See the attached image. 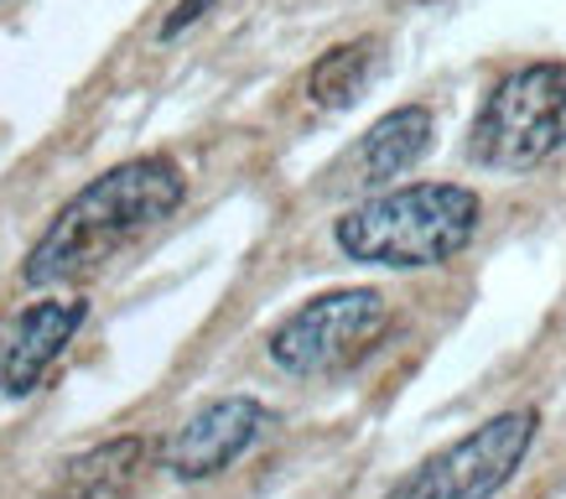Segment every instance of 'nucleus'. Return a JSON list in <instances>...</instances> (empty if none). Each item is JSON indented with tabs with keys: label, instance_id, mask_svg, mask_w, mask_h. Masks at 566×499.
Returning <instances> with one entry per match:
<instances>
[{
	"label": "nucleus",
	"instance_id": "423d86ee",
	"mask_svg": "<svg viewBox=\"0 0 566 499\" xmlns=\"http://www.w3.org/2000/svg\"><path fill=\"white\" fill-rule=\"evenodd\" d=\"M271 412L255 396H223L203 412H192L182 427L161 443V468L172 479L203 484L213 474H223L229 464H240L244 453L255 448V437L265 432Z\"/></svg>",
	"mask_w": 566,
	"mask_h": 499
},
{
	"label": "nucleus",
	"instance_id": "f257e3e1",
	"mask_svg": "<svg viewBox=\"0 0 566 499\" xmlns=\"http://www.w3.org/2000/svg\"><path fill=\"white\" fill-rule=\"evenodd\" d=\"M182 198H188V177L172 156H136V162L109 167L52 214V225L36 235V245L21 260V281L36 292L84 281L99 266H109L125 245L167 225L182 208Z\"/></svg>",
	"mask_w": 566,
	"mask_h": 499
},
{
	"label": "nucleus",
	"instance_id": "1a4fd4ad",
	"mask_svg": "<svg viewBox=\"0 0 566 499\" xmlns=\"http://www.w3.org/2000/svg\"><path fill=\"white\" fill-rule=\"evenodd\" d=\"M146 468V437H109L99 448L69 458L52 499H125Z\"/></svg>",
	"mask_w": 566,
	"mask_h": 499
},
{
	"label": "nucleus",
	"instance_id": "6e6552de",
	"mask_svg": "<svg viewBox=\"0 0 566 499\" xmlns=\"http://www.w3.org/2000/svg\"><path fill=\"white\" fill-rule=\"evenodd\" d=\"M431 141H437V121H431L427 104H400V110L379 115L364 131L344 167L359 188H390L395 177L411 173L416 162L431 152Z\"/></svg>",
	"mask_w": 566,
	"mask_h": 499
},
{
	"label": "nucleus",
	"instance_id": "39448f33",
	"mask_svg": "<svg viewBox=\"0 0 566 499\" xmlns=\"http://www.w3.org/2000/svg\"><path fill=\"white\" fill-rule=\"evenodd\" d=\"M535 432H541V416L531 406L499 412L468 437L406 468L379 499H494L520 474V464L531 458Z\"/></svg>",
	"mask_w": 566,
	"mask_h": 499
},
{
	"label": "nucleus",
	"instance_id": "9d476101",
	"mask_svg": "<svg viewBox=\"0 0 566 499\" xmlns=\"http://www.w3.org/2000/svg\"><path fill=\"white\" fill-rule=\"evenodd\" d=\"M379 63H385L379 37H354V42L327 48L323 58L307 69V100L317 104V110H327V115L354 110V104L369 94V84H375Z\"/></svg>",
	"mask_w": 566,
	"mask_h": 499
},
{
	"label": "nucleus",
	"instance_id": "20e7f679",
	"mask_svg": "<svg viewBox=\"0 0 566 499\" xmlns=\"http://www.w3.org/2000/svg\"><path fill=\"white\" fill-rule=\"evenodd\" d=\"M385 323H390L385 292H375V287H333V292L302 302L286 323L275 328L265 354H271L281 375H338L379 344Z\"/></svg>",
	"mask_w": 566,
	"mask_h": 499
},
{
	"label": "nucleus",
	"instance_id": "0eeeda50",
	"mask_svg": "<svg viewBox=\"0 0 566 499\" xmlns=\"http://www.w3.org/2000/svg\"><path fill=\"white\" fill-rule=\"evenodd\" d=\"M88 318V297H42L21 308L0 344V396H32Z\"/></svg>",
	"mask_w": 566,
	"mask_h": 499
},
{
	"label": "nucleus",
	"instance_id": "f03ea898",
	"mask_svg": "<svg viewBox=\"0 0 566 499\" xmlns=\"http://www.w3.org/2000/svg\"><path fill=\"white\" fill-rule=\"evenodd\" d=\"M483 198L463 183H406L385 188L333 219V245L359 266L427 271L458 260L479 240Z\"/></svg>",
	"mask_w": 566,
	"mask_h": 499
},
{
	"label": "nucleus",
	"instance_id": "9b49d317",
	"mask_svg": "<svg viewBox=\"0 0 566 499\" xmlns=\"http://www.w3.org/2000/svg\"><path fill=\"white\" fill-rule=\"evenodd\" d=\"M208 11H213V0H177L172 11H167V21H161V42H172V37H182L192 27V21H203Z\"/></svg>",
	"mask_w": 566,
	"mask_h": 499
},
{
	"label": "nucleus",
	"instance_id": "7ed1b4c3",
	"mask_svg": "<svg viewBox=\"0 0 566 499\" xmlns=\"http://www.w3.org/2000/svg\"><path fill=\"white\" fill-rule=\"evenodd\" d=\"M566 152V63H525L504 73L468 131V162L483 173H535Z\"/></svg>",
	"mask_w": 566,
	"mask_h": 499
}]
</instances>
